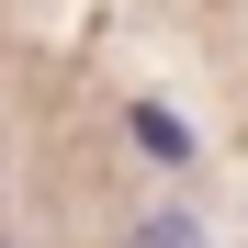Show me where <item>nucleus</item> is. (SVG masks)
Masks as SVG:
<instances>
[{
    "label": "nucleus",
    "mask_w": 248,
    "mask_h": 248,
    "mask_svg": "<svg viewBox=\"0 0 248 248\" xmlns=\"http://www.w3.org/2000/svg\"><path fill=\"white\" fill-rule=\"evenodd\" d=\"M136 248H203V226H192V215H147V226H136Z\"/></svg>",
    "instance_id": "1"
}]
</instances>
